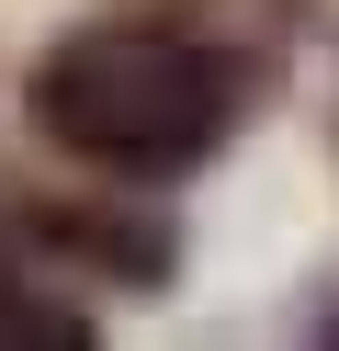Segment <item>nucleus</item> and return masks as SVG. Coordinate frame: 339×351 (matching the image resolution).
<instances>
[{"mask_svg":"<svg viewBox=\"0 0 339 351\" xmlns=\"http://www.w3.org/2000/svg\"><path fill=\"white\" fill-rule=\"evenodd\" d=\"M249 102H260V69L215 34L181 23H68L57 46L23 69V125L57 147L68 170L125 193H170L192 170H215L238 147Z\"/></svg>","mask_w":339,"mask_h":351,"instance_id":"obj_1","label":"nucleus"},{"mask_svg":"<svg viewBox=\"0 0 339 351\" xmlns=\"http://www.w3.org/2000/svg\"><path fill=\"white\" fill-rule=\"evenodd\" d=\"M12 250L57 261L68 283H102V295H170L181 283L170 204H125V182L113 193H12Z\"/></svg>","mask_w":339,"mask_h":351,"instance_id":"obj_2","label":"nucleus"},{"mask_svg":"<svg viewBox=\"0 0 339 351\" xmlns=\"http://www.w3.org/2000/svg\"><path fill=\"white\" fill-rule=\"evenodd\" d=\"M102 306L57 272V261H12L0 250V351H90Z\"/></svg>","mask_w":339,"mask_h":351,"instance_id":"obj_3","label":"nucleus"},{"mask_svg":"<svg viewBox=\"0 0 339 351\" xmlns=\"http://www.w3.org/2000/svg\"><path fill=\"white\" fill-rule=\"evenodd\" d=\"M305 340H328V351H339V295H328V306H305Z\"/></svg>","mask_w":339,"mask_h":351,"instance_id":"obj_4","label":"nucleus"}]
</instances>
